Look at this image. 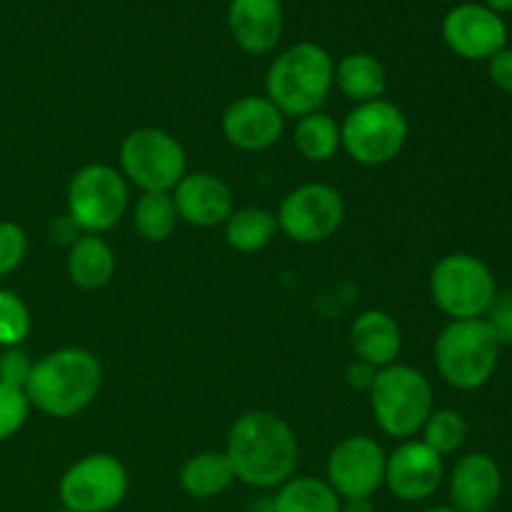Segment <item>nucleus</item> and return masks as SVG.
I'll list each match as a JSON object with an SVG mask.
<instances>
[{"label":"nucleus","mask_w":512,"mask_h":512,"mask_svg":"<svg viewBox=\"0 0 512 512\" xmlns=\"http://www.w3.org/2000/svg\"><path fill=\"white\" fill-rule=\"evenodd\" d=\"M468 420L458 410H433L423 425V443L438 455H453L468 440Z\"/></svg>","instance_id":"nucleus-27"},{"label":"nucleus","mask_w":512,"mask_h":512,"mask_svg":"<svg viewBox=\"0 0 512 512\" xmlns=\"http://www.w3.org/2000/svg\"><path fill=\"white\" fill-rule=\"evenodd\" d=\"M408 118L390 100L360 103L340 123V148L360 165L380 168L403 153L408 143Z\"/></svg>","instance_id":"nucleus-7"},{"label":"nucleus","mask_w":512,"mask_h":512,"mask_svg":"<svg viewBox=\"0 0 512 512\" xmlns=\"http://www.w3.org/2000/svg\"><path fill=\"white\" fill-rule=\"evenodd\" d=\"M490 10L495 13H505V10H512V0H485Z\"/></svg>","instance_id":"nucleus-37"},{"label":"nucleus","mask_w":512,"mask_h":512,"mask_svg":"<svg viewBox=\"0 0 512 512\" xmlns=\"http://www.w3.org/2000/svg\"><path fill=\"white\" fill-rule=\"evenodd\" d=\"M340 495L328 485V480L290 478L278 488L273 500V512H340Z\"/></svg>","instance_id":"nucleus-23"},{"label":"nucleus","mask_w":512,"mask_h":512,"mask_svg":"<svg viewBox=\"0 0 512 512\" xmlns=\"http://www.w3.org/2000/svg\"><path fill=\"white\" fill-rule=\"evenodd\" d=\"M185 168V148L168 130L138 128L120 145V173L143 193H173Z\"/></svg>","instance_id":"nucleus-9"},{"label":"nucleus","mask_w":512,"mask_h":512,"mask_svg":"<svg viewBox=\"0 0 512 512\" xmlns=\"http://www.w3.org/2000/svg\"><path fill=\"white\" fill-rule=\"evenodd\" d=\"M340 512H375L373 498L343 500V505H340Z\"/></svg>","instance_id":"nucleus-36"},{"label":"nucleus","mask_w":512,"mask_h":512,"mask_svg":"<svg viewBox=\"0 0 512 512\" xmlns=\"http://www.w3.org/2000/svg\"><path fill=\"white\" fill-rule=\"evenodd\" d=\"M350 345H353L355 358L383 370L398 363V355L403 350V333H400L398 320L390 313L365 310L350 328Z\"/></svg>","instance_id":"nucleus-19"},{"label":"nucleus","mask_w":512,"mask_h":512,"mask_svg":"<svg viewBox=\"0 0 512 512\" xmlns=\"http://www.w3.org/2000/svg\"><path fill=\"white\" fill-rule=\"evenodd\" d=\"M220 128L230 145L255 153L283 138L285 115L265 95H243L225 108Z\"/></svg>","instance_id":"nucleus-15"},{"label":"nucleus","mask_w":512,"mask_h":512,"mask_svg":"<svg viewBox=\"0 0 512 512\" xmlns=\"http://www.w3.org/2000/svg\"><path fill=\"white\" fill-rule=\"evenodd\" d=\"M423 512H458L455 508H450V505H438V508H428Z\"/></svg>","instance_id":"nucleus-38"},{"label":"nucleus","mask_w":512,"mask_h":512,"mask_svg":"<svg viewBox=\"0 0 512 512\" xmlns=\"http://www.w3.org/2000/svg\"><path fill=\"white\" fill-rule=\"evenodd\" d=\"M385 463L388 453L378 440L368 435H350L330 453L325 465L328 485L340 495V500L373 498L385 485Z\"/></svg>","instance_id":"nucleus-12"},{"label":"nucleus","mask_w":512,"mask_h":512,"mask_svg":"<svg viewBox=\"0 0 512 512\" xmlns=\"http://www.w3.org/2000/svg\"><path fill=\"white\" fill-rule=\"evenodd\" d=\"M178 480L185 495L195 500H210L223 495L233 485L235 473L225 450H203L185 460Z\"/></svg>","instance_id":"nucleus-21"},{"label":"nucleus","mask_w":512,"mask_h":512,"mask_svg":"<svg viewBox=\"0 0 512 512\" xmlns=\"http://www.w3.org/2000/svg\"><path fill=\"white\" fill-rule=\"evenodd\" d=\"M503 345L485 318L450 320L435 338V365L450 388L480 390L493 380Z\"/></svg>","instance_id":"nucleus-4"},{"label":"nucleus","mask_w":512,"mask_h":512,"mask_svg":"<svg viewBox=\"0 0 512 512\" xmlns=\"http://www.w3.org/2000/svg\"><path fill=\"white\" fill-rule=\"evenodd\" d=\"M445 478V458L423 440H405L388 455L385 485L403 503H423L433 498Z\"/></svg>","instance_id":"nucleus-13"},{"label":"nucleus","mask_w":512,"mask_h":512,"mask_svg":"<svg viewBox=\"0 0 512 512\" xmlns=\"http://www.w3.org/2000/svg\"><path fill=\"white\" fill-rule=\"evenodd\" d=\"M485 320H488V325L493 328L495 338H498V343L503 348L512 345V293L498 295L493 308L485 315Z\"/></svg>","instance_id":"nucleus-32"},{"label":"nucleus","mask_w":512,"mask_h":512,"mask_svg":"<svg viewBox=\"0 0 512 512\" xmlns=\"http://www.w3.org/2000/svg\"><path fill=\"white\" fill-rule=\"evenodd\" d=\"M30 373H33V360L28 358L25 350L5 348L0 353V383L25 390Z\"/></svg>","instance_id":"nucleus-31"},{"label":"nucleus","mask_w":512,"mask_h":512,"mask_svg":"<svg viewBox=\"0 0 512 512\" xmlns=\"http://www.w3.org/2000/svg\"><path fill=\"white\" fill-rule=\"evenodd\" d=\"M278 230L293 243L318 245L333 238L345 220L343 195L325 183H305L283 198L278 208Z\"/></svg>","instance_id":"nucleus-11"},{"label":"nucleus","mask_w":512,"mask_h":512,"mask_svg":"<svg viewBox=\"0 0 512 512\" xmlns=\"http://www.w3.org/2000/svg\"><path fill=\"white\" fill-rule=\"evenodd\" d=\"M178 210L170 193H143L135 203L133 225L148 243H165L178 228Z\"/></svg>","instance_id":"nucleus-26"},{"label":"nucleus","mask_w":512,"mask_h":512,"mask_svg":"<svg viewBox=\"0 0 512 512\" xmlns=\"http://www.w3.org/2000/svg\"><path fill=\"white\" fill-rule=\"evenodd\" d=\"M488 73L495 88L512 95V50L510 48H503L500 53H495L493 58L488 60Z\"/></svg>","instance_id":"nucleus-33"},{"label":"nucleus","mask_w":512,"mask_h":512,"mask_svg":"<svg viewBox=\"0 0 512 512\" xmlns=\"http://www.w3.org/2000/svg\"><path fill=\"white\" fill-rule=\"evenodd\" d=\"M443 38L460 58L490 60L508 43V28L488 5L465 3L445 15Z\"/></svg>","instance_id":"nucleus-14"},{"label":"nucleus","mask_w":512,"mask_h":512,"mask_svg":"<svg viewBox=\"0 0 512 512\" xmlns=\"http://www.w3.org/2000/svg\"><path fill=\"white\" fill-rule=\"evenodd\" d=\"M225 455L235 480L268 490L293 478L300 448L293 428L283 418L268 410H250L230 425Z\"/></svg>","instance_id":"nucleus-1"},{"label":"nucleus","mask_w":512,"mask_h":512,"mask_svg":"<svg viewBox=\"0 0 512 512\" xmlns=\"http://www.w3.org/2000/svg\"><path fill=\"white\" fill-rule=\"evenodd\" d=\"M65 205L80 233L103 235L113 230L128 210V180L105 163L83 165L70 178Z\"/></svg>","instance_id":"nucleus-8"},{"label":"nucleus","mask_w":512,"mask_h":512,"mask_svg":"<svg viewBox=\"0 0 512 512\" xmlns=\"http://www.w3.org/2000/svg\"><path fill=\"white\" fill-rule=\"evenodd\" d=\"M335 85V63L325 48L298 43L280 53L265 75V98L285 115L318 113Z\"/></svg>","instance_id":"nucleus-3"},{"label":"nucleus","mask_w":512,"mask_h":512,"mask_svg":"<svg viewBox=\"0 0 512 512\" xmlns=\"http://www.w3.org/2000/svg\"><path fill=\"white\" fill-rule=\"evenodd\" d=\"M228 25L245 53H270L283 35V5L280 0H230Z\"/></svg>","instance_id":"nucleus-18"},{"label":"nucleus","mask_w":512,"mask_h":512,"mask_svg":"<svg viewBox=\"0 0 512 512\" xmlns=\"http://www.w3.org/2000/svg\"><path fill=\"white\" fill-rule=\"evenodd\" d=\"M58 512H70V510H58Z\"/></svg>","instance_id":"nucleus-39"},{"label":"nucleus","mask_w":512,"mask_h":512,"mask_svg":"<svg viewBox=\"0 0 512 512\" xmlns=\"http://www.w3.org/2000/svg\"><path fill=\"white\" fill-rule=\"evenodd\" d=\"M295 148L310 163H328L340 150V125L328 113L318 110L298 118L295 125Z\"/></svg>","instance_id":"nucleus-25"},{"label":"nucleus","mask_w":512,"mask_h":512,"mask_svg":"<svg viewBox=\"0 0 512 512\" xmlns=\"http://www.w3.org/2000/svg\"><path fill=\"white\" fill-rule=\"evenodd\" d=\"M30 415V400L23 388L0 383V443L23 430Z\"/></svg>","instance_id":"nucleus-29"},{"label":"nucleus","mask_w":512,"mask_h":512,"mask_svg":"<svg viewBox=\"0 0 512 512\" xmlns=\"http://www.w3.org/2000/svg\"><path fill=\"white\" fill-rule=\"evenodd\" d=\"M80 230H78V225L73 223V220L68 218V215H63V218H58L55 220V225H53V240H58V243H63V245H73L75 240L80 238Z\"/></svg>","instance_id":"nucleus-35"},{"label":"nucleus","mask_w":512,"mask_h":512,"mask_svg":"<svg viewBox=\"0 0 512 512\" xmlns=\"http://www.w3.org/2000/svg\"><path fill=\"white\" fill-rule=\"evenodd\" d=\"M28 255V233L13 220H0V278L15 273Z\"/></svg>","instance_id":"nucleus-30"},{"label":"nucleus","mask_w":512,"mask_h":512,"mask_svg":"<svg viewBox=\"0 0 512 512\" xmlns=\"http://www.w3.org/2000/svg\"><path fill=\"white\" fill-rule=\"evenodd\" d=\"M430 298L450 320L485 318L498 298V283L490 265L478 255L453 253L435 263Z\"/></svg>","instance_id":"nucleus-6"},{"label":"nucleus","mask_w":512,"mask_h":512,"mask_svg":"<svg viewBox=\"0 0 512 512\" xmlns=\"http://www.w3.org/2000/svg\"><path fill=\"white\" fill-rule=\"evenodd\" d=\"M68 275L80 290H100L115 278V253L100 235L83 233L68 248Z\"/></svg>","instance_id":"nucleus-20"},{"label":"nucleus","mask_w":512,"mask_h":512,"mask_svg":"<svg viewBox=\"0 0 512 512\" xmlns=\"http://www.w3.org/2000/svg\"><path fill=\"white\" fill-rule=\"evenodd\" d=\"M103 368L85 348H60L33 363L25 395L30 408L50 418L68 420L83 413L100 393Z\"/></svg>","instance_id":"nucleus-2"},{"label":"nucleus","mask_w":512,"mask_h":512,"mask_svg":"<svg viewBox=\"0 0 512 512\" xmlns=\"http://www.w3.org/2000/svg\"><path fill=\"white\" fill-rule=\"evenodd\" d=\"M335 85L355 105L380 100L388 90V73L370 53H350L335 65Z\"/></svg>","instance_id":"nucleus-22"},{"label":"nucleus","mask_w":512,"mask_h":512,"mask_svg":"<svg viewBox=\"0 0 512 512\" xmlns=\"http://www.w3.org/2000/svg\"><path fill=\"white\" fill-rule=\"evenodd\" d=\"M370 408L385 435L410 440L433 413V385L413 365L393 363L378 370L370 388Z\"/></svg>","instance_id":"nucleus-5"},{"label":"nucleus","mask_w":512,"mask_h":512,"mask_svg":"<svg viewBox=\"0 0 512 512\" xmlns=\"http://www.w3.org/2000/svg\"><path fill=\"white\" fill-rule=\"evenodd\" d=\"M178 218L195 228H218L233 215V190L213 173H185L173 193Z\"/></svg>","instance_id":"nucleus-16"},{"label":"nucleus","mask_w":512,"mask_h":512,"mask_svg":"<svg viewBox=\"0 0 512 512\" xmlns=\"http://www.w3.org/2000/svg\"><path fill=\"white\" fill-rule=\"evenodd\" d=\"M128 470L115 455L90 453L70 465L58 485L63 510L110 512L128 498Z\"/></svg>","instance_id":"nucleus-10"},{"label":"nucleus","mask_w":512,"mask_h":512,"mask_svg":"<svg viewBox=\"0 0 512 512\" xmlns=\"http://www.w3.org/2000/svg\"><path fill=\"white\" fill-rule=\"evenodd\" d=\"M375 378H378V368H373V365L358 358L345 370V383L353 390H363V393H370V388L375 385Z\"/></svg>","instance_id":"nucleus-34"},{"label":"nucleus","mask_w":512,"mask_h":512,"mask_svg":"<svg viewBox=\"0 0 512 512\" xmlns=\"http://www.w3.org/2000/svg\"><path fill=\"white\" fill-rule=\"evenodd\" d=\"M278 233V218L265 208H238L225 220V240L238 253H258Z\"/></svg>","instance_id":"nucleus-24"},{"label":"nucleus","mask_w":512,"mask_h":512,"mask_svg":"<svg viewBox=\"0 0 512 512\" xmlns=\"http://www.w3.org/2000/svg\"><path fill=\"white\" fill-rule=\"evenodd\" d=\"M33 320H30L28 305L18 293L0 288V348H20L30 335Z\"/></svg>","instance_id":"nucleus-28"},{"label":"nucleus","mask_w":512,"mask_h":512,"mask_svg":"<svg viewBox=\"0 0 512 512\" xmlns=\"http://www.w3.org/2000/svg\"><path fill=\"white\" fill-rule=\"evenodd\" d=\"M503 493V470L488 453H468L450 473V508L493 512Z\"/></svg>","instance_id":"nucleus-17"}]
</instances>
